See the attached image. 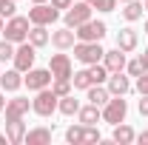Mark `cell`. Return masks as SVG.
<instances>
[{
    "instance_id": "1",
    "label": "cell",
    "mask_w": 148,
    "mask_h": 145,
    "mask_svg": "<svg viewBox=\"0 0 148 145\" xmlns=\"http://www.w3.org/2000/svg\"><path fill=\"white\" fill-rule=\"evenodd\" d=\"M29 29H32V20L14 14V17H9V23L3 26V37L17 46V43H26L29 40Z\"/></svg>"
},
{
    "instance_id": "2",
    "label": "cell",
    "mask_w": 148,
    "mask_h": 145,
    "mask_svg": "<svg viewBox=\"0 0 148 145\" xmlns=\"http://www.w3.org/2000/svg\"><path fill=\"white\" fill-rule=\"evenodd\" d=\"M57 103H60V97H57L51 88H40L37 97L32 100V111H34L37 117H51L57 111Z\"/></svg>"
},
{
    "instance_id": "3",
    "label": "cell",
    "mask_w": 148,
    "mask_h": 145,
    "mask_svg": "<svg viewBox=\"0 0 148 145\" xmlns=\"http://www.w3.org/2000/svg\"><path fill=\"white\" fill-rule=\"evenodd\" d=\"M106 23L103 20H86V23H80L77 29H74V34L77 40H83V43H100L103 37H106Z\"/></svg>"
},
{
    "instance_id": "4",
    "label": "cell",
    "mask_w": 148,
    "mask_h": 145,
    "mask_svg": "<svg viewBox=\"0 0 148 145\" xmlns=\"http://www.w3.org/2000/svg\"><path fill=\"white\" fill-rule=\"evenodd\" d=\"M66 142H71V145H91V142H100V131L94 125H71L69 131H66Z\"/></svg>"
},
{
    "instance_id": "5",
    "label": "cell",
    "mask_w": 148,
    "mask_h": 145,
    "mask_svg": "<svg viewBox=\"0 0 148 145\" xmlns=\"http://www.w3.org/2000/svg\"><path fill=\"white\" fill-rule=\"evenodd\" d=\"M103 54H106V49H103L100 43H83V40L74 43V57H77L80 63H86V66L103 63Z\"/></svg>"
},
{
    "instance_id": "6",
    "label": "cell",
    "mask_w": 148,
    "mask_h": 145,
    "mask_svg": "<svg viewBox=\"0 0 148 145\" xmlns=\"http://www.w3.org/2000/svg\"><path fill=\"white\" fill-rule=\"evenodd\" d=\"M125 114H128V103H125L123 97H111L108 103L103 105V120H106L108 125L125 122Z\"/></svg>"
},
{
    "instance_id": "7",
    "label": "cell",
    "mask_w": 148,
    "mask_h": 145,
    "mask_svg": "<svg viewBox=\"0 0 148 145\" xmlns=\"http://www.w3.org/2000/svg\"><path fill=\"white\" fill-rule=\"evenodd\" d=\"M60 17V9H54L51 3H34V9H29V20L32 26H51Z\"/></svg>"
},
{
    "instance_id": "8",
    "label": "cell",
    "mask_w": 148,
    "mask_h": 145,
    "mask_svg": "<svg viewBox=\"0 0 148 145\" xmlns=\"http://www.w3.org/2000/svg\"><path fill=\"white\" fill-rule=\"evenodd\" d=\"M91 3H86V0H77L71 3L69 9H66V26L69 29H77L80 23H86V20H91Z\"/></svg>"
},
{
    "instance_id": "9",
    "label": "cell",
    "mask_w": 148,
    "mask_h": 145,
    "mask_svg": "<svg viewBox=\"0 0 148 145\" xmlns=\"http://www.w3.org/2000/svg\"><path fill=\"white\" fill-rule=\"evenodd\" d=\"M51 80H54V77H51L49 68H34V66H32V68L26 71V77H23V85L37 94L40 88H49V85H51Z\"/></svg>"
},
{
    "instance_id": "10",
    "label": "cell",
    "mask_w": 148,
    "mask_h": 145,
    "mask_svg": "<svg viewBox=\"0 0 148 145\" xmlns=\"http://www.w3.org/2000/svg\"><path fill=\"white\" fill-rule=\"evenodd\" d=\"M34 57H37V49L26 40V43H17V49H14V60H12V63H14L17 71L26 74L32 66H34Z\"/></svg>"
},
{
    "instance_id": "11",
    "label": "cell",
    "mask_w": 148,
    "mask_h": 145,
    "mask_svg": "<svg viewBox=\"0 0 148 145\" xmlns=\"http://www.w3.org/2000/svg\"><path fill=\"white\" fill-rule=\"evenodd\" d=\"M49 71H51L54 80H71V74H74L71 57H69V54H51V60H49Z\"/></svg>"
},
{
    "instance_id": "12",
    "label": "cell",
    "mask_w": 148,
    "mask_h": 145,
    "mask_svg": "<svg viewBox=\"0 0 148 145\" xmlns=\"http://www.w3.org/2000/svg\"><path fill=\"white\" fill-rule=\"evenodd\" d=\"M106 83H108L106 88H108V94H111V97H125V94L131 91V83H128V77H125L123 71L108 74V80H106Z\"/></svg>"
},
{
    "instance_id": "13",
    "label": "cell",
    "mask_w": 148,
    "mask_h": 145,
    "mask_svg": "<svg viewBox=\"0 0 148 145\" xmlns=\"http://www.w3.org/2000/svg\"><path fill=\"white\" fill-rule=\"evenodd\" d=\"M32 108V103H29V97H14V100H9L6 103V122L9 120H23L26 114Z\"/></svg>"
},
{
    "instance_id": "14",
    "label": "cell",
    "mask_w": 148,
    "mask_h": 145,
    "mask_svg": "<svg viewBox=\"0 0 148 145\" xmlns=\"http://www.w3.org/2000/svg\"><path fill=\"white\" fill-rule=\"evenodd\" d=\"M103 66L108 68V74L125 71V51H123V49H111V51H106V54H103Z\"/></svg>"
},
{
    "instance_id": "15",
    "label": "cell",
    "mask_w": 148,
    "mask_h": 145,
    "mask_svg": "<svg viewBox=\"0 0 148 145\" xmlns=\"http://www.w3.org/2000/svg\"><path fill=\"white\" fill-rule=\"evenodd\" d=\"M51 43H54L60 51H66V49H74V43H77V34H74V29H57L51 31Z\"/></svg>"
},
{
    "instance_id": "16",
    "label": "cell",
    "mask_w": 148,
    "mask_h": 145,
    "mask_svg": "<svg viewBox=\"0 0 148 145\" xmlns=\"http://www.w3.org/2000/svg\"><path fill=\"white\" fill-rule=\"evenodd\" d=\"M77 120H80L83 125H97V122L103 120V108H100V105H94V103H88V105H80V111H77Z\"/></svg>"
},
{
    "instance_id": "17",
    "label": "cell",
    "mask_w": 148,
    "mask_h": 145,
    "mask_svg": "<svg viewBox=\"0 0 148 145\" xmlns=\"http://www.w3.org/2000/svg\"><path fill=\"white\" fill-rule=\"evenodd\" d=\"M0 85H3V91H17L23 85V71H17V68L3 71L0 74Z\"/></svg>"
},
{
    "instance_id": "18",
    "label": "cell",
    "mask_w": 148,
    "mask_h": 145,
    "mask_svg": "<svg viewBox=\"0 0 148 145\" xmlns=\"http://www.w3.org/2000/svg\"><path fill=\"white\" fill-rule=\"evenodd\" d=\"M6 137H9L12 145L23 142V140H26V125H23V120H9V122H6Z\"/></svg>"
},
{
    "instance_id": "19",
    "label": "cell",
    "mask_w": 148,
    "mask_h": 145,
    "mask_svg": "<svg viewBox=\"0 0 148 145\" xmlns=\"http://www.w3.org/2000/svg\"><path fill=\"white\" fill-rule=\"evenodd\" d=\"M111 140L117 145H131L137 140V134H134V128L125 125V122H120V125H114V134H111Z\"/></svg>"
},
{
    "instance_id": "20",
    "label": "cell",
    "mask_w": 148,
    "mask_h": 145,
    "mask_svg": "<svg viewBox=\"0 0 148 145\" xmlns=\"http://www.w3.org/2000/svg\"><path fill=\"white\" fill-rule=\"evenodd\" d=\"M23 142L29 145H49L51 142V128H32V131H26V140Z\"/></svg>"
},
{
    "instance_id": "21",
    "label": "cell",
    "mask_w": 148,
    "mask_h": 145,
    "mask_svg": "<svg viewBox=\"0 0 148 145\" xmlns=\"http://www.w3.org/2000/svg\"><path fill=\"white\" fill-rule=\"evenodd\" d=\"M117 49H123L125 54L137 49V31H134L131 26H128V29H123V31L117 34Z\"/></svg>"
},
{
    "instance_id": "22",
    "label": "cell",
    "mask_w": 148,
    "mask_h": 145,
    "mask_svg": "<svg viewBox=\"0 0 148 145\" xmlns=\"http://www.w3.org/2000/svg\"><path fill=\"white\" fill-rule=\"evenodd\" d=\"M86 91H88V94H86V100H88V103H94V105H100V108L111 100V94H108V88H106V85H88Z\"/></svg>"
},
{
    "instance_id": "23",
    "label": "cell",
    "mask_w": 148,
    "mask_h": 145,
    "mask_svg": "<svg viewBox=\"0 0 148 145\" xmlns=\"http://www.w3.org/2000/svg\"><path fill=\"white\" fill-rule=\"evenodd\" d=\"M57 111H60V114H66V117H74V114L80 111V100H74V94H66V97H60Z\"/></svg>"
},
{
    "instance_id": "24",
    "label": "cell",
    "mask_w": 148,
    "mask_h": 145,
    "mask_svg": "<svg viewBox=\"0 0 148 145\" xmlns=\"http://www.w3.org/2000/svg\"><path fill=\"white\" fill-rule=\"evenodd\" d=\"M143 12H145V3H140V0H128L125 9H123V17L128 20V23H134V20L143 17Z\"/></svg>"
},
{
    "instance_id": "25",
    "label": "cell",
    "mask_w": 148,
    "mask_h": 145,
    "mask_svg": "<svg viewBox=\"0 0 148 145\" xmlns=\"http://www.w3.org/2000/svg\"><path fill=\"white\" fill-rule=\"evenodd\" d=\"M29 43H32L34 49H43V46L49 43V31H46V26H32V29H29Z\"/></svg>"
},
{
    "instance_id": "26",
    "label": "cell",
    "mask_w": 148,
    "mask_h": 145,
    "mask_svg": "<svg viewBox=\"0 0 148 145\" xmlns=\"http://www.w3.org/2000/svg\"><path fill=\"white\" fill-rule=\"evenodd\" d=\"M88 74H91L94 85H103V83L108 80V68H106L103 63H91V66H88Z\"/></svg>"
},
{
    "instance_id": "27",
    "label": "cell",
    "mask_w": 148,
    "mask_h": 145,
    "mask_svg": "<svg viewBox=\"0 0 148 145\" xmlns=\"http://www.w3.org/2000/svg\"><path fill=\"white\" fill-rule=\"evenodd\" d=\"M71 85H74V88H83V91L88 88V85H94L88 68H80V71H74V74H71Z\"/></svg>"
},
{
    "instance_id": "28",
    "label": "cell",
    "mask_w": 148,
    "mask_h": 145,
    "mask_svg": "<svg viewBox=\"0 0 148 145\" xmlns=\"http://www.w3.org/2000/svg\"><path fill=\"white\" fill-rule=\"evenodd\" d=\"M9 60H14V43H9L3 37L0 40V63H9Z\"/></svg>"
},
{
    "instance_id": "29",
    "label": "cell",
    "mask_w": 148,
    "mask_h": 145,
    "mask_svg": "<svg viewBox=\"0 0 148 145\" xmlns=\"http://www.w3.org/2000/svg\"><path fill=\"white\" fill-rule=\"evenodd\" d=\"M51 91H54L57 97L71 94V80H51Z\"/></svg>"
},
{
    "instance_id": "30",
    "label": "cell",
    "mask_w": 148,
    "mask_h": 145,
    "mask_svg": "<svg viewBox=\"0 0 148 145\" xmlns=\"http://www.w3.org/2000/svg\"><path fill=\"white\" fill-rule=\"evenodd\" d=\"M91 9H97V12H114L117 0H91Z\"/></svg>"
},
{
    "instance_id": "31",
    "label": "cell",
    "mask_w": 148,
    "mask_h": 145,
    "mask_svg": "<svg viewBox=\"0 0 148 145\" xmlns=\"http://www.w3.org/2000/svg\"><path fill=\"white\" fill-rule=\"evenodd\" d=\"M125 68H128V77H140V74L145 71V66H143V60L137 57V60H131V63H125Z\"/></svg>"
},
{
    "instance_id": "32",
    "label": "cell",
    "mask_w": 148,
    "mask_h": 145,
    "mask_svg": "<svg viewBox=\"0 0 148 145\" xmlns=\"http://www.w3.org/2000/svg\"><path fill=\"white\" fill-rule=\"evenodd\" d=\"M14 12H17V0H3L0 3V14L3 17H14Z\"/></svg>"
},
{
    "instance_id": "33",
    "label": "cell",
    "mask_w": 148,
    "mask_h": 145,
    "mask_svg": "<svg viewBox=\"0 0 148 145\" xmlns=\"http://www.w3.org/2000/svg\"><path fill=\"white\" fill-rule=\"evenodd\" d=\"M137 91H140V94H148V71H143L137 77Z\"/></svg>"
},
{
    "instance_id": "34",
    "label": "cell",
    "mask_w": 148,
    "mask_h": 145,
    "mask_svg": "<svg viewBox=\"0 0 148 145\" xmlns=\"http://www.w3.org/2000/svg\"><path fill=\"white\" fill-rule=\"evenodd\" d=\"M143 100H140V114L143 117H148V94H140Z\"/></svg>"
},
{
    "instance_id": "35",
    "label": "cell",
    "mask_w": 148,
    "mask_h": 145,
    "mask_svg": "<svg viewBox=\"0 0 148 145\" xmlns=\"http://www.w3.org/2000/svg\"><path fill=\"white\" fill-rule=\"evenodd\" d=\"M71 3H74V0H51V6H54V9H69Z\"/></svg>"
},
{
    "instance_id": "36",
    "label": "cell",
    "mask_w": 148,
    "mask_h": 145,
    "mask_svg": "<svg viewBox=\"0 0 148 145\" xmlns=\"http://www.w3.org/2000/svg\"><path fill=\"white\" fill-rule=\"evenodd\" d=\"M137 140H140V145H148V128L143 131V134H140V137H137Z\"/></svg>"
},
{
    "instance_id": "37",
    "label": "cell",
    "mask_w": 148,
    "mask_h": 145,
    "mask_svg": "<svg viewBox=\"0 0 148 145\" xmlns=\"http://www.w3.org/2000/svg\"><path fill=\"white\" fill-rule=\"evenodd\" d=\"M140 60H143V66H145V71H148V49H143V54H140Z\"/></svg>"
},
{
    "instance_id": "38",
    "label": "cell",
    "mask_w": 148,
    "mask_h": 145,
    "mask_svg": "<svg viewBox=\"0 0 148 145\" xmlns=\"http://www.w3.org/2000/svg\"><path fill=\"white\" fill-rule=\"evenodd\" d=\"M6 108V97H3V94H0V111Z\"/></svg>"
},
{
    "instance_id": "39",
    "label": "cell",
    "mask_w": 148,
    "mask_h": 145,
    "mask_svg": "<svg viewBox=\"0 0 148 145\" xmlns=\"http://www.w3.org/2000/svg\"><path fill=\"white\" fill-rule=\"evenodd\" d=\"M9 142V137H6V134H0V145H6Z\"/></svg>"
},
{
    "instance_id": "40",
    "label": "cell",
    "mask_w": 148,
    "mask_h": 145,
    "mask_svg": "<svg viewBox=\"0 0 148 145\" xmlns=\"http://www.w3.org/2000/svg\"><path fill=\"white\" fill-rule=\"evenodd\" d=\"M3 26H6V23H3V14H0V34H3Z\"/></svg>"
},
{
    "instance_id": "41",
    "label": "cell",
    "mask_w": 148,
    "mask_h": 145,
    "mask_svg": "<svg viewBox=\"0 0 148 145\" xmlns=\"http://www.w3.org/2000/svg\"><path fill=\"white\" fill-rule=\"evenodd\" d=\"M32 3H49V0H32Z\"/></svg>"
},
{
    "instance_id": "42",
    "label": "cell",
    "mask_w": 148,
    "mask_h": 145,
    "mask_svg": "<svg viewBox=\"0 0 148 145\" xmlns=\"http://www.w3.org/2000/svg\"><path fill=\"white\" fill-rule=\"evenodd\" d=\"M143 3H145V12H148V0H143Z\"/></svg>"
},
{
    "instance_id": "43",
    "label": "cell",
    "mask_w": 148,
    "mask_h": 145,
    "mask_svg": "<svg viewBox=\"0 0 148 145\" xmlns=\"http://www.w3.org/2000/svg\"><path fill=\"white\" fill-rule=\"evenodd\" d=\"M145 34H148V20H145Z\"/></svg>"
},
{
    "instance_id": "44",
    "label": "cell",
    "mask_w": 148,
    "mask_h": 145,
    "mask_svg": "<svg viewBox=\"0 0 148 145\" xmlns=\"http://www.w3.org/2000/svg\"><path fill=\"white\" fill-rule=\"evenodd\" d=\"M120 3H128V0H120Z\"/></svg>"
},
{
    "instance_id": "45",
    "label": "cell",
    "mask_w": 148,
    "mask_h": 145,
    "mask_svg": "<svg viewBox=\"0 0 148 145\" xmlns=\"http://www.w3.org/2000/svg\"><path fill=\"white\" fill-rule=\"evenodd\" d=\"M86 3H91V0H86Z\"/></svg>"
},
{
    "instance_id": "46",
    "label": "cell",
    "mask_w": 148,
    "mask_h": 145,
    "mask_svg": "<svg viewBox=\"0 0 148 145\" xmlns=\"http://www.w3.org/2000/svg\"><path fill=\"white\" fill-rule=\"evenodd\" d=\"M0 3H3V0H0Z\"/></svg>"
}]
</instances>
